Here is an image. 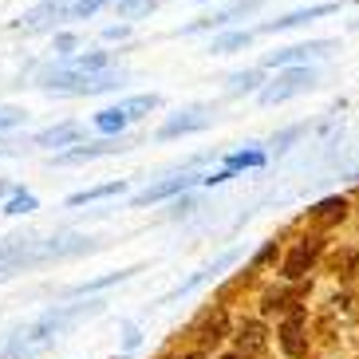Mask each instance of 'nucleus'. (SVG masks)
I'll return each mask as SVG.
<instances>
[{
  "instance_id": "nucleus-28",
  "label": "nucleus",
  "mask_w": 359,
  "mask_h": 359,
  "mask_svg": "<svg viewBox=\"0 0 359 359\" xmlns=\"http://www.w3.org/2000/svg\"><path fill=\"white\" fill-rule=\"evenodd\" d=\"M264 154L261 150H241V154H233L229 158V170H241V166H261Z\"/></svg>"
},
{
  "instance_id": "nucleus-30",
  "label": "nucleus",
  "mask_w": 359,
  "mask_h": 359,
  "mask_svg": "<svg viewBox=\"0 0 359 359\" xmlns=\"http://www.w3.org/2000/svg\"><path fill=\"white\" fill-rule=\"evenodd\" d=\"M75 43H79V40H75L72 32H60V36H55V52H60V55H67V52L75 48Z\"/></svg>"
},
{
  "instance_id": "nucleus-11",
  "label": "nucleus",
  "mask_w": 359,
  "mask_h": 359,
  "mask_svg": "<svg viewBox=\"0 0 359 359\" xmlns=\"http://www.w3.org/2000/svg\"><path fill=\"white\" fill-rule=\"evenodd\" d=\"M257 32H249V28H233V32H222L210 40V55H229V52H245L249 43H253Z\"/></svg>"
},
{
  "instance_id": "nucleus-9",
  "label": "nucleus",
  "mask_w": 359,
  "mask_h": 359,
  "mask_svg": "<svg viewBox=\"0 0 359 359\" xmlns=\"http://www.w3.org/2000/svg\"><path fill=\"white\" fill-rule=\"evenodd\" d=\"M264 344H269V332H264L261 320H245L241 327H237V351H245L249 359H257L264 351Z\"/></svg>"
},
{
  "instance_id": "nucleus-33",
  "label": "nucleus",
  "mask_w": 359,
  "mask_h": 359,
  "mask_svg": "<svg viewBox=\"0 0 359 359\" xmlns=\"http://www.w3.org/2000/svg\"><path fill=\"white\" fill-rule=\"evenodd\" d=\"M20 111H0V130H8V127H16V123H20Z\"/></svg>"
},
{
  "instance_id": "nucleus-15",
  "label": "nucleus",
  "mask_w": 359,
  "mask_h": 359,
  "mask_svg": "<svg viewBox=\"0 0 359 359\" xmlns=\"http://www.w3.org/2000/svg\"><path fill=\"white\" fill-rule=\"evenodd\" d=\"M127 111H123V103L118 107H107V111H99L95 115V127L103 130V135H123V130H127Z\"/></svg>"
},
{
  "instance_id": "nucleus-8",
  "label": "nucleus",
  "mask_w": 359,
  "mask_h": 359,
  "mask_svg": "<svg viewBox=\"0 0 359 359\" xmlns=\"http://www.w3.org/2000/svg\"><path fill=\"white\" fill-rule=\"evenodd\" d=\"M198 336H201V348H213V344H222L229 336V312L225 308H210L198 324Z\"/></svg>"
},
{
  "instance_id": "nucleus-29",
  "label": "nucleus",
  "mask_w": 359,
  "mask_h": 359,
  "mask_svg": "<svg viewBox=\"0 0 359 359\" xmlns=\"http://www.w3.org/2000/svg\"><path fill=\"white\" fill-rule=\"evenodd\" d=\"M28 245V237H8V241H0V264L8 261V257H16Z\"/></svg>"
},
{
  "instance_id": "nucleus-13",
  "label": "nucleus",
  "mask_w": 359,
  "mask_h": 359,
  "mask_svg": "<svg viewBox=\"0 0 359 359\" xmlns=\"http://www.w3.org/2000/svg\"><path fill=\"white\" fill-rule=\"evenodd\" d=\"M308 217H312L316 225H339L344 217H348V201L344 198H324L320 205L308 210Z\"/></svg>"
},
{
  "instance_id": "nucleus-27",
  "label": "nucleus",
  "mask_w": 359,
  "mask_h": 359,
  "mask_svg": "<svg viewBox=\"0 0 359 359\" xmlns=\"http://www.w3.org/2000/svg\"><path fill=\"white\" fill-rule=\"evenodd\" d=\"M36 210V198L32 194H12L8 205H4V213H32Z\"/></svg>"
},
{
  "instance_id": "nucleus-14",
  "label": "nucleus",
  "mask_w": 359,
  "mask_h": 359,
  "mask_svg": "<svg viewBox=\"0 0 359 359\" xmlns=\"http://www.w3.org/2000/svg\"><path fill=\"white\" fill-rule=\"evenodd\" d=\"M83 130L75 127V123H60V127H48L36 135V147H75Z\"/></svg>"
},
{
  "instance_id": "nucleus-31",
  "label": "nucleus",
  "mask_w": 359,
  "mask_h": 359,
  "mask_svg": "<svg viewBox=\"0 0 359 359\" xmlns=\"http://www.w3.org/2000/svg\"><path fill=\"white\" fill-rule=\"evenodd\" d=\"M127 36H130V28H127V24H111V28L103 32V40H127Z\"/></svg>"
},
{
  "instance_id": "nucleus-17",
  "label": "nucleus",
  "mask_w": 359,
  "mask_h": 359,
  "mask_svg": "<svg viewBox=\"0 0 359 359\" xmlns=\"http://www.w3.org/2000/svg\"><path fill=\"white\" fill-rule=\"evenodd\" d=\"M127 190V182H107V186H95V190H83V194H72L67 198V205H87V201H103V198H115V194Z\"/></svg>"
},
{
  "instance_id": "nucleus-16",
  "label": "nucleus",
  "mask_w": 359,
  "mask_h": 359,
  "mask_svg": "<svg viewBox=\"0 0 359 359\" xmlns=\"http://www.w3.org/2000/svg\"><path fill=\"white\" fill-rule=\"evenodd\" d=\"M261 83H264V72H261V67L237 72V75H229V95H233V99H237V95H249V91H257Z\"/></svg>"
},
{
  "instance_id": "nucleus-2",
  "label": "nucleus",
  "mask_w": 359,
  "mask_h": 359,
  "mask_svg": "<svg viewBox=\"0 0 359 359\" xmlns=\"http://www.w3.org/2000/svg\"><path fill=\"white\" fill-rule=\"evenodd\" d=\"M213 123V111L210 107H190V111H178V115H170L166 123L158 127V138L170 142V138H182V135H198Z\"/></svg>"
},
{
  "instance_id": "nucleus-24",
  "label": "nucleus",
  "mask_w": 359,
  "mask_h": 359,
  "mask_svg": "<svg viewBox=\"0 0 359 359\" xmlns=\"http://www.w3.org/2000/svg\"><path fill=\"white\" fill-rule=\"evenodd\" d=\"M103 4H111V0H75L72 12H67V20H87V16H95Z\"/></svg>"
},
{
  "instance_id": "nucleus-26",
  "label": "nucleus",
  "mask_w": 359,
  "mask_h": 359,
  "mask_svg": "<svg viewBox=\"0 0 359 359\" xmlns=\"http://www.w3.org/2000/svg\"><path fill=\"white\" fill-rule=\"evenodd\" d=\"M300 135H304V123H296V127L280 130V135L273 138V147H276V154H285V150L292 147V142H296V138H300Z\"/></svg>"
},
{
  "instance_id": "nucleus-10",
  "label": "nucleus",
  "mask_w": 359,
  "mask_h": 359,
  "mask_svg": "<svg viewBox=\"0 0 359 359\" xmlns=\"http://www.w3.org/2000/svg\"><path fill=\"white\" fill-rule=\"evenodd\" d=\"M190 174H182V178H166V182H158V186H150V190H142L135 198V205H154V201H162V198H174V194H186L190 190Z\"/></svg>"
},
{
  "instance_id": "nucleus-6",
  "label": "nucleus",
  "mask_w": 359,
  "mask_h": 359,
  "mask_svg": "<svg viewBox=\"0 0 359 359\" xmlns=\"http://www.w3.org/2000/svg\"><path fill=\"white\" fill-rule=\"evenodd\" d=\"M115 150H127V142L118 135L103 138V142H87V147H72L64 154H55V166H75V162H91V158H103V154H115Z\"/></svg>"
},
{
  "instance_id": "nucleus-19",
  "label": "nucleus",
  "mask_w": 359,
  "mask_h": 359,
  "mask_svg": "<svg viewBox=\"0 0 359 359\" xmlns=\"http://www.w3.org/2000/svg\"><path fill=\"white\" fill-rule=\"evenodd\" d=\"M158 103H162V99L154 95V91H150V95H135V99H127V103H123V111H127V118L135 123V118H147Z\"/></svg>"
},
{
  "instance_id": "nucleus-18",
  "label": "nucleus",
  "mask_w": 359,
  "mask_h": 359,
  "mask_svg": "<svg viewBox=\"0 0 359 359\" xmlns=\"http://www.w3.org/2000/svg\"><path fill=\"white\" fill-rule=\"evenodd\" d=\"M327 269L348 280V276H355V269H359V253H355V249H339V253L327 257Z\"/></svg>"
},
{
  "instance_id": "nucleus-1",
  "label": "nucleus",
  "mask_w": 359,
  "mask_h": 359,
  "mask_svg": "<svg viewBox=\"0 0 359 359\" xmlns=\"http://www.w3.org/2000/svg\"><path fill=\"white\" fill-rule=\"evenodd\" d=\"M316 87V67L308 64H288V67H276L273 83L261 87V103L264 107H276V103H288V99L304 95Z\"/></svg>"
},
{
  "instance_id": "nucleus-34",
  "label": "nucleus",
  "mask_w": 359,
  "mask_h": 359,
  "mask_svg": "<svg viewBox=\"0 0 359 359\" xmlns=\"http://www.w3.org/2000/svg\"><path fill=\"white\" fill-rule=\"evenodd\" d=\"M190 210H194V201H190V198H182L178 205H174V213H190Z\"/></svg>"
},
{
  "instance_id": "nucleus-35",
  "label": "nucleus",
  "mask_w": 359,
  "mask_h": 359,
  "mask_svg": "<svg viewBox=\"0 0 359 359\" xmlns=\"http://www.w3.org/2000/svg\"><path fill=\"white\" fill-rule=\"evenodd\" d=\"M225 359H249V355H245V351H233V355H225Z\"/></svg>"
},
{
  "instance_id": "nucleus-7",
  "label": "nucleus",
  "mask_w": 359,
  "mask_h": 359,
  "mask_svg": "<svg viewBox=\"0 0 359 359\" xmlns=\"http://www.w3.org/2000/svg\"><path fill=\"white\" fill-rule=\"evenodd\" d=\"M280 348L285 355L300 359L308 351V336H304V308H288V320L280 324Z\"/></svg>"
},
{
  "instance_id": "nucleus-25",
  "label": "nucleus",
  "mask_w": 359,
  "mask_h": 359,
  "mask_svg": "<svg viewBox=\"0 0 359 359\" xmlns=\"http://www.w3.org/2000/svg\"><path fill=\"white\" fill-rule=\"evenodd\" d=\"M261 4H264V0H233L229 8H225V12H229V24L241 20V16H257V12H261Z\"/></svg>"
},
{
  "instance_id": "nucleus-4",
  "label": "nucleus",
  "mask_w": 359,
  "mask_h": 359,
  "mask_svg": "<svg viewBox=\"0 0 359 359\" xmlns=\"http://www.w3.org/2000/svg\"><path fill=\"white\" fill-rule=\"evenodd\" d=\"M336 48V40H308V43H292V48H276L264 67H288V64H308V60H316V55H327Z\"/></svg>"
},
{
  "instance_id": "nucleus-12",
  "label": "nucleus",
  "mask_w": 359,
  "mask_h": 359,
  "mask_svg": "<svg viewBox=\"0 0 359 359\" xmlns=\"http://www.w3.org/2000/svg\"><path fill=\"white\" fill-rule=\"evenodd\" d=\"M72 4L75 0H43L40 8H32L24 16V24H28V28H40V24H48V20H67Z\"/></svg>"
},
{
  "instance_id": "nucleus-22",
  "label": "nucleus",
  "mask_w": 359,
  "mask_h": 359,
  "mask_svg": "<svg viewBox=\"0 0 359 359\" xmlns=\"http://www.w3.org/2000/svg\"><path fill=\"white\" fill-rule=\"evenodd\" d=\"M292 308V292H264L261 296V312L273 316V312H288Z\"/></svg>"
},
{
  "instance_id": "nucleus-37",
  "label": "nucleus",
  "mask_w": 359,
  "mask_h": 359,
  "mask_svg": "<svg viewBox=\"0 0 359 359\" xmlns=\"http://www.w3.org/2000/svg\"><path fill=\"white\" fill-rule=\"evenodd\" d=\"M186 359H198V355H186Z\"/></svg>"
},
{
  "instance_id": "nucleus-23",
  "label": "nucleus",
  "mask_w": 359,
  "mask_h": 359,
  "mask_svg": "<svg viewBox=\"0 0 359 359\" xmlns=\"http://www.w3.org/2000/svg\"><path fill=\"white\" fill-rule=\"evenodd\" d=\"M127 276H135V269H123V273L99 276V280H87V285H79L75 292H95V288H111V285H118V280H127Z\"/></svg>"
},
{
  "instance_id": "nucleus-36",
  "label": "nucleus",
  "mask_w": 359,
  "mask_h": 359,
  "mask_svg": "<svg viewBox=\"0 0 359 359\" xmlns=\"http://www.w3.org/2000/svg\"><path fill=\"white\" fill-rule=\"evenodd\" d=\"M4 194H8V186H4V182H0V198H4Z\"/></svg>"
},
{
  "instance_id": "nucleus-20",
  "label": "nucleus",
  "mask_w": 359,
  "mask_h": 359,
  "mask_svg": "<svg viewBox=\"0 0 359 359\" xmlns=\"http://www.w3.org/2000/svg\"><path fill=\"white\" fill-rule=\"evenodd\" d=\"M72 67H75V72H107V67H111V52H87V55H75Z\"/></svg>"
},
{
  "instance_id": "nucleus-21",
  "label": "nucleus",
  "mask_w": 359,
  "mask_h": 359,
  "mask_svg": "<svg viewBox=\"0 0 359 359\" xmlns=\"http://www.w3.org/2000/svg\"><path fill=\"white\" fill-rule=\"evenodd\" d=\"M115 12H118V20H135V16H147V12H154V0H118Z\"/></svg>"
},
{
  "instance_id": "nucleus-5",
  "label": "nucleus",
  "mask_w": 359,
  "mask_h": 359,
  "mask_svg": "<svg viewBox=\"0 0 359 359\" xmlns=\"http://www.w3.org/2000/svg\"><path fill=\"white\" fill-rule=\"evenodd\" d=\"M320 253H324V237H320V233L304 237V241H300L292 253L285 257V276H288V280H300V276H308V269L316 264Z\"/></svg>"
},
{
  "instance_id": "nucleus-32",
  "label": "nucleus",
  "mask_w": 359,
  "mask_h": 359,
  "mask_svg": "<svg viewBox=\"0 0 359 359\" xmlns=\"http://www.w3.org/2000/svg\"><path fill=\"white\" fill-rule=\"evenodd\" d=\"M269 261H276V241H269V245L261 249V253L253 257V264H269Z\"/></svg>"
},
{
  "instance_id": "nucleus-3",
  "label": "nucleus",
  "mask_w": 359,
  "mask_h": 359,
  "mask_svg": "<svg viewBox=\"0 0 359 359\" xmlns=\"http://www.w3.org/2000/svg\"><path fill=\"white\" fill-rule=\"evenodd\" d=\"M332 12H339V4H336V0H324V4H308V8H292L288 16H280V20L261 24L257 32H261V36L292 32V28H300V24H312V20H320V16H332Z\"/></svg>"
}]
</instances>
